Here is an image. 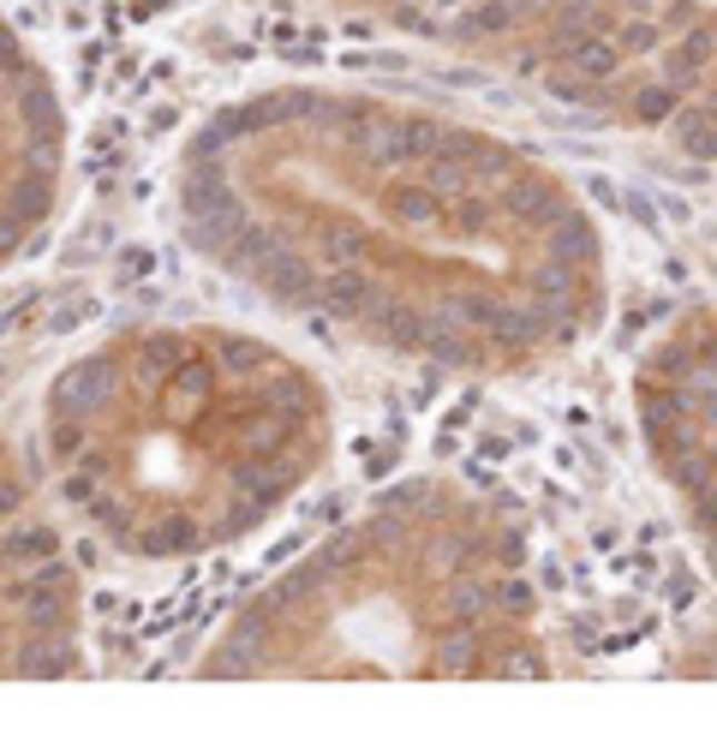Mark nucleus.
Segmentation results:
<instances>
[{"instance_id":"f03ea898","label":"nucleus","mask_w":717,"mask_h":747,"mask_svg":"<svg viewBox=\"0 0 717 747\" xmlns=\"http://www.w3.org/2000/svg\"><path fill=\"white\" fill-rule=\"evenodd\" d=\"M78 664V562L24 460L0 442V681L72 676Z\"/></svg>"},{"instance_id":"20e7f679","label":"nucleus","mask_w":717,"mask_h":747,"mask_svg":"<svg viewBox=\"0 0 717 747\" xmlns=\"http://www.w3.org/2000/svg\"><path fill=\"white\" fill-rule=\"evenodd\" d=\"M598 251V228L586 216H574V210H562L550 221V258H562V263H580V258H592Z\"/></svg>"},{"instance_id":"6e6552de","label":"nucleus","mask_w":717,"mask_h":747,"mask_svg":"<svg viewBox=\"0 0 717 747\" xmlns=\"http://www.w3.org/2000/svg\"><path fill=\"white\" fill-rule=\"evenodd\" d=\"M568 54H574V72H580V78H610L621 67V49H616V42H604V37L568 42Z\"/></svg>"},{"instance_id":"f3484780","label":"nucleus","mask_w":717,"mask_h":747,"mask_svg":"<svg viewBox=\"0 0 717 747\" xmlns=\"http://www.w3.org/2000/svg\"><path fill=\"white\" fill-rule=\"evenodd\" d=\"M658 24H651V19H634L628 30H621V49H628V54H651V49H658Z\"/></svg>"},{"instance_id":"4be33fe9","label":"nucleus","mask_w":717,"mask_h":747,"mask_svg":"<svg viewBox=\"0 0 717 747\" xmlns=\"http://www.w3.org/2000/svg\"><path fill=\"white\" fill-rule=\"evenodd\" d=\"M449 664H455V670H472V664H478V646H472V634H467V640H455V646H449Z\"/></svg>"},{"instance_id":"a211bd4d","label":"nucleus","mask_w":717,"mask_h":747,"mask_svg":"<svg viewBox=\"0 0 717 747\" xmlns=\"http://www.w3.org/2000/svg\"><path fill=\"white\" fill-rule=\"evenodd\" d=\"M455 616L460 622H478V616H485V586H455Z\"/></svg>"},{"instance_id":"f257e3e1","label":"nucleus","mask_w":717,"mask_h":747,"mask_svg":"<svg viewBox=\"0 0 717 747\" xmlns=\"http://www.w3.org/2000/svg\"><path fill=\"white\" fill-rule=\"evenodd\" d=\"M311 389L246 336H132L48 384L42 455L60 502L132 556H198L299 485Z\"/></svg>"},{"instance_id":"2eb2a0df","label":"nucleus","mask_w":717,"mask_h":747,"mask_svg":"<svg viewBox=\"0 0 717 747\" xmlns=\"http://www.w3.org/2000/svg\"><path fill=\"white\" fill-rule=\"evenodd\" d=\"M676 479L688 485L694 497H711V479H717V467H711L706 455H694V460H681V467H676Z\"/></svg>"},{"instance_id":"412c9836","label":"nucleus","mask_w":717,"mask_h":747,"mask_svg":"<svg viewBox=\"0 0 717 747\" xmlns=\"http://www.w3.org/2000/svg\"><path fill=\"white\" fill-rule=\"evenodd\" d=\"M502 610H508V616H526V610H532V586H526V580H508V586H502Z\"/></svg>"},{"instance_id":"4468645a","label":"nucleus","mask_w":717,"mask_h":747,"mask_svg":"<svg viewBox=\"0 0 717 747\" xmlns=\"http://www.w3.org/2000/svg\"><path fill=\"white\" fill-rule=\"evenodd\" d=\"M395 210L407 221H430L437 216V192H430V186H401V192H395Z\"/></svg>"},{"instance_id":"7ed1b4c3","label":"nucleus","mask_w":717,"mask_h":747,"mask_svg":"<svg viewBox=\"0 0 717 747\" xmlns=\"http://www.w3.org/2000/svg\"><path fill=\"white\" fill-rule=\"evenodd\" d=\"M67 108L24 30L0 12V269L30 258L67 180Z\"/></svg>"},{"instance_id":"1a4fd4ad","label":"nucleus","mask_w":717,"mask_h":747,"mask_svg":"<svg viewBox=\"0 0 717 747\" xmlns=\"http://www.w3.org/2000/svg\"><path fill=\"white\" fill-rule=\"evenodd\" d=\"M442 150V126L437 120H401L395 126V162H401V156H437Z\"/></svg>"},{"instance_id":"f8f14e48","label":"nucleus","mask_w":717,"mask_h":747,"mask_svg":"<svg viewBox=\"0 0 717 747\" xmlns=\"http://www.w3.org/2000/svg\"><path fill=\"white\" fill-rule=\"evenodd\" d=\"M676 97H681L676 84H646L640 97H634V114H640L646 126H664L669 114H676Z\"/></svg>"},{"instance_id":"5701e85b","label":"nucleus","mask_w":717,"mask_h":747,"mask_svg":"<svg viewBox=\"0 0 717 747\" xmlns=\"http://www.w3.org/2000/svg\"><path fill=\"white\" fill-rule=\"evenodd\" d=\"M592 198L604 203V210H621V186L616 180H592Z\"/></svg>"},{"instance_id":"b1692460","label":"nucleus","mask_w":717,"mask_h":747,"mask_svg":"<svg viewBox=\"0 0 717 747\" xmlns=\"http://www.w3.org/2000/svg\"><path fill=\"white\" fill-rule=\"evenodd\" d=\"M460 317H472V323H490L497 306H485V299H460Z\"/></svg>"},{"instance_id":"0eeeda50","label":"nucleus","mask_w":717,"mask_h":747,"mask_svg":"<svg viewBox=\"0 0 717 747\" xmlns=\"http://www.w3.org/2000/svg\"><path fill=\"white\" fill-rule=\"evenodd\" d=\"M676 138H681V150L688 156H717V102L711 108H688V114L676 120Z\"/></svg>"},{"instance_id":"39448f33","label":"nucleus","mask_w":717,"mask_h":747,"mask_svg":"<svg viewBox=\"0 0 717 747\" xmlns=\"http://www.w3.org/2000/svg\"><path fill=\"white\" fill-rule=\"evenodd\" d=\"M711 49H717V37H711L706 24H699V30H688V37L676 42V54H669V78H664V84L688 90L694 78H699V67H706V60H711Z\"/></svg>"},{"instance_id":"393cba45","label":"nucleus","mask_w":717,"mask_h":747,"mask_svg":"<svg viewBox=\"0 0 717 747\" xmlns=\"http://www.w3.org/2000/svg\"><path fill=\"white\" fill-rule=\"evenodd\" d=\"M688 592H694V580H688V575H669V598H676V604H681V598H688Z\"/></svg>"},{"instance_id":"9d476101","label":"nucleus","mask_w":717,"mask_h":747,"mask_svg":"<svg viewBox=\"0 0 717 747\" xmlns=\"http://www.w3.org/2000/svg\"><path fill=\"white\" fill-rule=\"evenodd\" d=\"M490 336H497L502 347H526V341L545 336V323H538L532 311H520V306H497V317H490Z\"/></svg>"},{"instance_id":"aec40b11","label":"nucleus","mask_w":717,"mask_h":747,"mask_svg":"<svg viewBox=\"0 0 717 747\" xmlns=\"http://www.w3.org/2000/svg\"><path fill=\"white\" fill-rule=\"evenodd\" d=\"M508 19H515V7H508V0H485V7H478V19H472V30H502Z\"/></svg>"},{"instance_id":"dca6fc26","label":"nucleus","mask_w":717,"mask_h":747,"mask_svg":"<svg viewBox=\"0 0 717 747\" xmlns=\"http://www.w3.org/2000/svg\"><path fill=\"white\" fill-rule=\"evenodd\" d=\"M621 210L640 221L646 233H658V228H664V221H658V198H651V192H621Z\"/></svg>"},{"instance_id":"6ab92c4d","label":"nucleus","mask_w":717,"mask_h":747,"mask_svg":"<svg viewBox=\"0 0 717 747\" xmlns=\"http://www.w3.org/2000/svg\"><path fill=\"white\" fill-rule=\"evenodd\" d=\"M425 479H412V485H389V490H382V508H419L425 502Z\"/></svg>"},{"instance_id":"ddd939ff","label":"nucleus","mask_w":717,"mask_h":747,"mask_svg":"<svg viewBox=\"0 0 717 747\" xmlns=\"http://www.w3.org/2000/svg\"><path fill=\"white\" fill-rule=\"evenodd\" d=\"M425 347L437 353L442 365H472V341L460 336V329H442V323H430L425 329Z\"/></svg>"},{"instance_id":"423d86ee","label":"nucleus","mask_w":717,"mask_h":747,"mask_svg":"<svg viewBox=\"0 0 717 747\" xmlns=\"http://www.w3.org/2000/svg\"><path fill=\"white\" fill-rule=\"evenodd\" d=\"M502 203H508V210H515L520 221H532V228H545V221H556V216H562V203H556V192H550V186H538V180H520V186H515V192H508Z\"/></svg>"},{"instance_id":"9b49d317","label":"nucleus","mask_w":717,"mask_h":747,"mask_svg":"<svg viewBox=\"0 0 717 747\" xmlns=\"http://www.w3.org/2000/svg\"><path fill=\"white\" fill-rule=\"evenodd\" d=\"M640 425H646V437L676 431V425H681V401H676V395H646V401H640Z\"/></svg>"}]
</instances>
